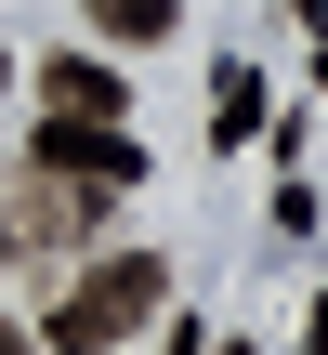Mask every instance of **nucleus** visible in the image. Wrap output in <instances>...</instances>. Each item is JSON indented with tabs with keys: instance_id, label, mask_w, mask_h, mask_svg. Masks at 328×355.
<instances>
[{
	"instance_id": "8",
	"label": "nucleus",
	"mask_w": 328,
	"mask_h": 355,
	"mask_svg": "<svg viewBox=\"0 0 328 355\" xmlns=\"http://www.w3.org/2000/svg\"><path fill=\"white\" fill-rule=\"evenodd\" d=\"M13 343H26V329H13V316H0V355H13Z\"/></svg>"
},
{
	"instance_id": "7",
	"label": "nucleus",
	"mask_w": 328,
	"mask_h": 355,
	"mask_svg": "<svg viewBox=\"0 0 328 355\" xmlns=\"http://www.w3.org/2000/svg\"><path fill=\"white\" fill-rule=\"evenodd\" d=\"M0 263H13V211H0Z\"/></svg>"
},
{
	"instance_id": "2",
	"label": "nucleus",
	"mask_w": 328,
	"mask_h": 355,
	"mask_svg": "<svg viewBox=\"0 0 328 355\" xmlns=\"http://www.w3.org/2000/svg\"><path fill=\"white\" fill-rule=\"evenodd\" d=\"M26 158H39V171H66V184H105V198H131V184H145L131 119H39V132H26Z\"/></svg>"
},
{
	"instance_id": "9",
	"label": "nucleus",
	"mask_w": 328,
	"mask_h": 355,
	"mask_svg": "<svg viewBox=\"0 0 328 355\" xmlns=\"http://www.w3.org/2000/svg\"><path fill=\"white\" fill-rule=\"evenodd\" d=\"M0 92H13V53H0Z\"/></svg>"
},
{
	"instance_id": "1",
	"label": "nucleus",
	"mask_w": 328,
	"mask_h": 355,
	"mask_svg": "<svg viewBox=\"0 0 328 355\" xmlns=\"http://www.w3.org/2000/svg\"><path fill=\"white\" fill-rule=\"evenodd\" d=\"M171 316V263L158 250H105L53 316H39V343H66V355H92V343H131V329H158Z\"/></svg>"
},
{
	"instance_id": "3",
	"label": "nucleus",
	"mask_w": 328,
	"mask_h": 355,
	"mask_svg": "<svg viewBox=\"0 0 328 355\" xmlns=\"http://www.w3.org/2000/svg\"><path fill=\"white\" fill-rule=\"evenodd\" d=\"M39 119H131V79L105 53H53L39 66Z\"/></svg>"
},
{
	"instance_id": "4",
	"label": "nucleus",
	"mask_w": 328,
	"mask_h": 355,
	"mask_svg": "<svg viewBox=\"0 0 328 355\" xmlns=\"http://www.w3.org/2000/svg\"><path fill=\"white\" fill-rule=\"evenodd\" d=\"M250 132H263V79L224 66V79H210V145H250Z\"/></svg>"
},
{
	"instance_id": "6",
	"label": "nucleus",
	"mask_w": 328,
	"mask_h": 355,
	"mask_svg": "<svg viewBox=\"0 0 328 355\" xmlns=\"http://www.w3.org/2000/svg\"><path fill=\"white\" fill-rule=\"evenodd\" d=\"M289 13H302V26H316V40H328V0H289Z\"/></svg>"
},
{
	"instance_id": "5",
	"label": "nucleus",
	"mask_w": 328,
	"mask_h": 355,
	"mask_svg": "<svg viewBox=\"0 0 328 355\" xmlns=\"http://www.w3.org/2000/svg\"><path fill=\"white\" fill-rule=\"evenodd\" d=\"M105 40H171V0H92Z\"/></svg>"
}]
</instances>
